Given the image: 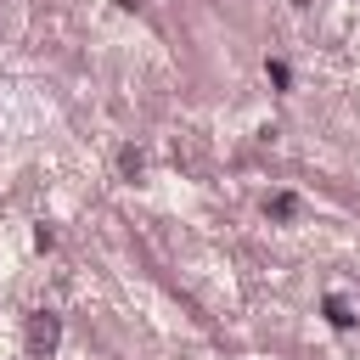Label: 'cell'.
<instances>
[{"label":"cell","instance_id":"obj_5","mask_svg":"<svg viewBox=\"0 0 360 360\" xmlns=\"http://www.w3.org/2000/svg\"><path fill=\"white\" fill-rule=\"evenodd\" d=\"M264 73H270V84H276V90H287V79H292V73H287V62H264Z\"/></svg>","mask_w":360,"mask_h":360},{"label":"cell","instance_id":"obj_2","mask_svg":"<svg viewBox=\"0 0 360 360\" xmlns=\"http://www.w3.org/2000/svg\"><path fill=\"white\" fill-rule=\"evenodd\" d=\"M321 315H326V321H332L338 332H349V326H354V309H349V304H343L338 292H326V298H321Z\"/></svg>","mask_w":360,"mask_h":360},{"label":"cell","instance_id":"obj_3","mask_svg":"<svg viewBox=\"0 0 360 360\" xmlns=\"http://www.w3.org/2000/svg\"><path fill=\"white\" fill-rule=\"evenodd\" d=\"M264 214H270V219H292V214H298V197H292V191H276V197L264 202Z\"/></svg>","mask_w":360,"mask_h":360},{"label":"cell","instance_id":"obj_4","mask_svg":"<svg viewBox=\"0 0 360 360\" xmlns=\"http://www.w3.org/2000/svg\"><path fill=\"white\" fill-rule=\"evenodd\" d=\"M118 169H124V174H129V180H135V174H141V169H146V158H141V152H135V146H124V152H118Z\"/></svg>","mask_w":360,"mask_h":360},{"label":"cell","instance_id":"obj_1","mask_svg":"<svg viewBox=\"0 0 360 360\" xmlns=\"http://www.w3.org/2000/svg\"><path fill=\"white\" fill-rule=\"evenodd\" d=\"M56 338H62V321H56L51 309H34V315H28V349H34V354H51Z\"/></svg>","mask_w":360,"mask_h":360}]
</instances>
